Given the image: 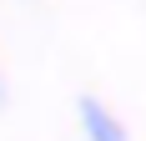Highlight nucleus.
<instances>
[{
	"label": "nucleus",
	"mask_w": 146,
	"mask_h": 141,
	"mask_svg": "<svg viewBox=\"0 0 146 141\" xmlns=\"http://www.w3.org/2000/svg\"><path fill=\"white\" fill-rule=\"evenodd\" d=\"M76 121H81V136L86 141H131L126 116H121L106 96H96V91H81V96H76Z\"/></svg>",
	"instance_id": "1"
},
{
	"label": "nucleus",
	"mask_w": 146,
	"mask_h": 141,
	"mask_svg": "<svg viewBox=\"0 0 146 141\" xmlns=\"http://www.w3.org/2000/svg\"><path fill=\"white\" fill-rule=\"evenodd\" d=\"M0 106H10V76H5V66H0Z\"/></svg>",
	"instance_id": "2"
}]
</instances>
